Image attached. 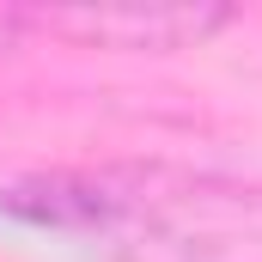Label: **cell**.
<instances>
[{
	"mask_svg": "<svg viewBox=\"0 0 262 262\" xmlns=\"http://www.w3.org/2000/svg\"><path fill=\"white\" fill-rule=\"evenodd\" d=\"M0 213L104 262H262V183L165 159L31 171L0 189Z\"/></svg>",
	"mask_w": 262,
	"mask_h": 262,
	"instance_id": "6da1fadb",
	"label": "cell"
},
{
	"mask_svg": "<svg viewBox=\"0 0 262 262\" xmlns=\"http://www.w3.org/2000/svg\"><path fill=\"white\" fill-rule=\"evenodd\" d=\"M226 25L220 6H92V12H25V31H55L98 49H189Z\"/></svg>",
	"mask_w": 262,
	"mask_h": 262,
	"instance_id": "7a4b0ae2",
	"label": "cell"
}]
</instances>
